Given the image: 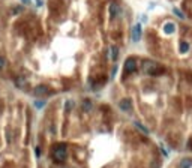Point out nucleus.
<instances>
[{"label": "nucleus", "mask_w": 192, "mask_h": 168, "mask_svg": "<svg viewBox=\"0 0 192 168\" xmlns=\"http://www.w3.org/2000/svg\"><path fill=\"white\" fill-rule=\"evenodd\" d=\"M143 71H144V74H147V75H153V77H156V75H159V74L164 72V68L159 66L158 62L147 60V62H144V63H143Z\"/></svg>", "instance_id": "f257e3e1"}, {"label": "nucleus", "mask_w": 192, "mask_h": 168, "mask_svg": "<svg viewBox=\"0 0 192 168\" xmlns=\"http://www.w3.org/2000/svg\"><path fill=\"white\" fill-rule=\"evenodd\" d=\"M68 156V147L65 144H59L53 149V158L57 162H63Z\"/></svg>", "instance_id": "f03ea898"}, {"label": "nucleus", "mask_w": 192, "mask_h": 168, "mask_svg": "<svg viewBox=\"0 0 192 168\" xmlns=\"http://www.w3.org/2000/svg\"><path fill=\"white\" fill-rule=\"evenodd\" d=\"M137 68H138V62H137L135 57L126 59V62H125V74H132V72H135Z\"/></svg>", "instance_id": "7ed1b4c3"}, {"label": "nucleus", "mask_w": 192, "mask_h": 168, "mask_svg": "<svg viewBox=\"0 0 192 168\" xmlns=\"http://www.w3.org/2000/svg\"><path fill=\"white\" fill-rule=\"evenodd\" d=\"M119 108L125 113H131L132 111V101L131 99H122L119 102Z\"/></svg>", "instance_id": "20e7f679"}, {"label": "nucleus", "mask_w": 192, "mask_h": 168, "mask_svg": "<svg viewBox=\"0 0 192 168\" xmlns=\"http://www.w3.org/2000/svg\"><path fill=\"white\" fill-rule=\"evenodd\" d=\"M131 36H132V42H138L141 38V24H135L131 32Z\"/></svg>", "instance_id": "39448f33"}, {"label": "nucleus", "mask_w": 192, "mask_h": 168, "mask_svg": "<svg viewBox=\"0 0 192 168\" xmlns=\"http://www.w3.org/2000/svg\"><path fill=\"white\" fill-rule=\"evenodd\" d=\"M162 30H164V33H165V35H173L174 32H176V24L168 21V23H165V24H164Z\"/></svg>", "instance_id": "423d86ee"}, {"label": "nucleus", "mask_w": 192, "mask_h": 168, "mask_svg": "<svg viewBox=\"0 0 192 168\" xmlns=\"http://www.w3.org/2000/svg\"><path fill=\"white\" fill-rule=\"evenodd\" d=\"M110 15L113 17V18L119 17V15H120V6L116 5V3H111V5H110Z\"/></svg>", "instance_id": "0eeeda50"}, {"label": "nucleus", "mask_w": 192, "mask_h": 168, "mask_svg": "<svg viewBox=\"0 0 192 168\" xmlns=\"http://www.w3.org/2000/svg\"><path fill=\"white\" fill-rule=\"evenodd\" d=\"M92 107H93V104H92V101H90V99H84V101H83V104H81V108H83V111H84V113H89V111L92 110Z\"/></svg>", "instance_id": "6e6552de"}, {"label": "nucleus", "mask_w": 192, "mask_h": 168, "mask_svg": "<svg viewBox=\"0 0 192 168\" xmlns=\"http://www.w3.org/2000/svg\"><path fill=\"white\" fill-rule=\"evenodd\" d=\"M48 93V87L47 86H38L35 89V95L36 96H41V95H47Z\"/></svg>", "instance_id": "1a4fd4ad"}, {"label": "nucleus", "mask_w": 192, "mask_h": 168, "mask_svg": "<svg viewBox=\"0 0 192 168\" xmlns=\"http://www.w3.org/2000/svg\"><path fill=\"white\" fill-rule=\"evenodd\" d=\"M192 167V159L191 158H183L180 162V168H191Z\"/></svg>", "instance_id": "9d476101"}, {"label": "nucleus", "mask_w": 192, "mask_h": 168, "mask_svg": "<svg viewBox=\"0 0 192 168\" xmlns=\"http://www.w3.org/2000/svg\"><path fill=\"white\" fill-rule=\"evenodd\" d=\"M173 14L176 15L177 18H180V20H186V15L183 14V12H182V11L179 9V8H173Z\"/></svg>", "instance_id": "9b49d317"}, {"label": "nucleus", "mask_w": 192, "mask_h": 168, "mask_svg": "<svg viewBox=\"0 0 192 168\" xmlns=\"http://www.w3.org/2000/svg\"><path fill=\"white\" fill-rule=\"evenodd\" d=\"M179 50H180V53H183V54H185V53H188V51H189V44H188L186 41H182V42H180Z\"/></svg>", "instance_id": "f8f14e48"}, {"label": "nucleus", "mask_w": 192, "mask_h": 168, "mask_svg": "<svg viewBox=\"0 0 192 168\" xmlns=\"http://www.w3.org/2000/svg\"><path fill=\"white\" fill-rule=\"evenodd\" d=\"M15 86H18V87H21V89H23V87L26 86V78L24 77H17L15 78Z\"/></svg>", "instance_id": "ddd939ff"}, {"label": "nucleus", "mask_w": 192, "mask_h": 168, "mask_svg": "<svg viewBox=\"0 0 192 168\" xmlns=\"http://www.w3.org/2000/svg\"><path fill=\"white\" fill-rule=\"evenodd\" d=\"M110 50H111V59L113 60H117V57H119V48L116 45H113Z\"/></svg>", "instance_id": "4468645a"}, {"label": "nucleus", "mask_w": 192, "mask_h": 168, "mask_svg": "<svg viewBox=\"0 0 192 168\" xmlns=\"http://www.w3.org/2000/svg\"><path fill=\"white\" fill-rule=\"evenodd\" d=\"M134 125H135V128H138L140 131H143L144 132V134H149V129H147L144 125H141V123H140V122H134Z\"/></svg>", "instance_id": "2eb2a0df"}, {"label": "nucleus", "mask_w": 192, "mask_h": 168, "mask_svg": "<svg viewBox=\"0 0 192 168\" xmlns=\"http://www.w3.org/2000/svg\"><path fill=\"white\" fill-rule=\"evenodd\" d=\"M72 108H74V101H71V99L66 101V102H65V110H66V111H71Z\"/></svg>", "instance_id": "dca6fc26"}, {"label": "nucleus", "mask_w": 192, "mask_h": 168, "mask_svg": "<svg viewBox=\"0 0 192 168\" xmlns=\"http://www.w3.org/2000/svg\"><path fill=\"white\" fill-rule=\"evenodd\" d=\"M35 105H36L38 108H42V107H45V105H47V101H36Z\"/></svg>", "instance_id": "f3484780"}, {"label": "nucleus", "mask_w": 192, "mask_h": 168, "mask_svg": "<svg viewBox=\"0 0 192 168\" xmlns=\"http://www.w3.org/2000/svg\"><path fill=\"white\" fill-rule=\"evenodd\" d=\"M5 63H6L5 57H3V56H0V71H2V69L5 68Z\"/></svg>", "instance_id": "a211bd4d"}, {"label": "nucleus", "mask_w": 192, "mask_h": 168, "mask_svg": "<svg viewBox=\"0 0 192 168\" xmlns=\"http://www.w3.org/2000/svg\"><path fill=\"white\" fill-rule=\"evenodd\" d=\"M20 12H23V6H17V8H14V11H12V14H20Z\"/></svg>", "instance_id": "6ab92c4d"}, {"label": "nucleus", "mask_w": 192, "mask_h": 168, "mask_svg": "<svg viewBox=\"0 0 192 168\" xmlns=\"http://www.w3.org/2000/svg\"><path fill=\"white\" fill-rule=\"evenodd\" d=\"M35 2H36V6H38V8H41V6L44 5V2H42V0H35Z\"/></svg>", "instance_id": "aec40b11"}, {"label": "nucleus", "mask_w": 192, "mask_h": 168, "mask_svg": "<svg viewBox=\"0 0 192 168\" xmlns=\"http://www.w3.org/2000/svg\"><path fill=\"white\" fill-rule=\"evenodd\" d=\"M35 153H36V156H41V149L36 147V150H35Z\"/></svg>", "instance_id": "412c9836"}, {"label": "nucleus", "mask_w": 192, "mask_h": 168, "mask_svg": "<svg viewBox=\"0 0 192 168\" xmlns=\"http://www.w3.org/2000/svg\"><path fill=\"white\" fill-rule=\"evenodd\" d=\"M116 72H117V66L114 65V68H113V72H111V74H113V77H114V75H116Z\"/></svg>", "instance_id": "4be33fe9"}, {"label": "nucleus", "mask_w": 192, "mask_h": 168, "mask_svg": "<svg viewBox=\"0 0 192 168\" xmlns=\"http://www.w3.org/2000/svg\"><path fill=\"white\" fill-rule=\"evenodd\" d=\"M188 149H189V150H192V138L189 140V143H188Z\"/></svg>", "instance_id": "5701e85b"}, {"label": "nucleus", "mask_w": 192, "mask_h": 168, "mask_svg": "<svg viewBox=\"0 0 192 168\" xmlns=\"http://www.w3.org/2000/svg\"><path fill=\"white\" fill-rule=\"evenodd\" d=\"M21 2H23L24 5H27V3H30V0H21Z\"/></svg>", "instance_id": "b1692460"}]
</instances>
